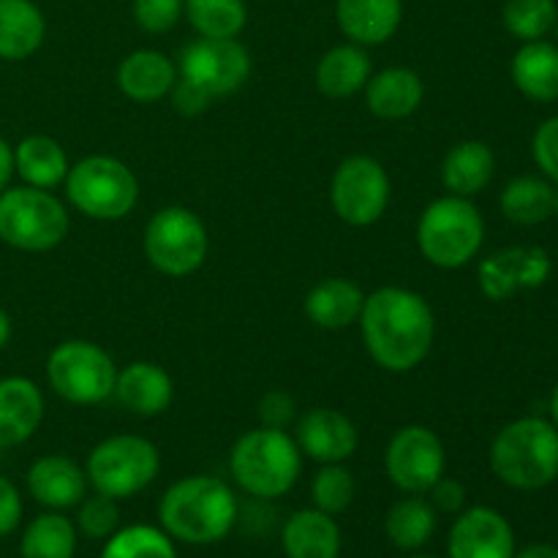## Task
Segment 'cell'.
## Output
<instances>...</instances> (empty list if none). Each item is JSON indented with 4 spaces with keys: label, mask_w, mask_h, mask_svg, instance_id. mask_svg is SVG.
<instances>
[{
    "label": "cell",
    "mask_w": 558,
    "mask_h": 558,
    "mask_svg": "<svg viewBox=\"0 0 558 558\" xmlns=\"http://www.w3.org/2000/svg\"><path fill=\"white\" fill-rule=\"evenodd\" d=\"M357 325L365 352L390 374H409L423 365L436 341L434 308L407 287H381L365 294Z\"/></svg>",
    "instance_id": "6da1fadb"
},
{
    "label": "cell",
    "mask_w": 558,
    "mask_h": 558,
    "mask_svg": "<svg viewBox=\"0 0 558 558\" xmlns=\"http://www.w3.org/2000/svg\"><path fill=\"white\" fill-rule=\"evenodd\" d=\"M240 518L234 490L210 474L183 477L163 490L158 501V523L183 545H216L232 534Z\"/></svg>",
    "instance_id": "7a4b0ae2"
},
{
    "label": "cell",
    "mask_w": 558,
    "mask_h": 558,
    "mask_svg": "<svg viewBox=\"0 0 558 558\" xmlns=\"http://www.w3.org/2000/svg\"><path fill=\"white\" fill-rule=\"evenodd\" d=\"M229 474L251 499L272 501L287 496L303 474V452L287 430H245L229 452Z\"/></svg>",
    "instance_id": "3957f363"
},
{
    "label": "cell",
    "mask_w": 558,
    "mask_h": 558,
    "mask_svg": "<svg viewBox=\"0 0 558 558\" xmlns=\"http://www.w3.org/2000/svg\"><path fill=\"white\" fill-rule=\"evenodd\" d=\"M490 469L515 490H543L558 477V428L550 420L507 423L490 445Z\"/></svg>",
    "instance_id": "277c9868"
},
{
    "label": "cell",
    "mask_w": 558,
    "mask_h": 558,
    "mask_svg": "<svg viewBox=\"0 0 558 558\" xmlns=\"http://www.w3.org/2000/svg\"><path fill=\"white\" fill-rule=\"evenodd\" d=\"M485 243V221L480 207L466 196H439L417 221V248L428 265L439 270H461Z\"/></svg>",
    "instance_id": "5b68a950"
},
{
    "label": "cell",
    "mask_w": 558,
    "mask_h": 558,
    "mask_svg": "<svg viewBox=\"0 0 558 558\" xmlns=\"http://www.w3.org/2000/svg\"><path fill=\"white\" fill-rule=\"evenodd\" d=\"M63 189L71 207L93 221H120L131 216L140 202V180L134 169L104 153L71 163Z\"/></svg>",
    "instance_id": "8992f818"
},
{
    "label": "cell",
    "mask_w": 558,
    "mask_h": 558,
    "mask_svg": "<svg viewBox=\"0 0 558 558\" xmlns=\"http://www.w3.org/2000/svg\"><path fill=\"white\" fill-rule=\"evenodd\" d=\"M69 210L52 191L14 185L0 194V240L25 254L58 248L69 234Z\"/></svg>",
    "instance_id": "52a82bcc"
},
{
    "label": "cell",
    "mask_w": 558,
    "mask_h": 558,
    "mask_svg": "<svg viewBox=\"0 0 558 558\" xmlns=\"http://www.w3.org/2000/svg\"><path fill=\"white\" fill-rule=\"evenodd\" d=\"M161 472V452L150 439L136 434H118L98 441L85 463L87 485L109 499H134L156 483Z\"/></svg>",
    "instance_id": "ba28073f"
},
{
    "label": "cell",
    "mask_w": 558,
    "mask_h": 558,
    "mask_svg": "<svg viewBox=\"0 0 558 558\" xmlns=\"http://www.w3.org/2000/svg\"><path fill=\"white\" fill-rule=\"evenodd\" d=\"M147 262L167 278H185L199 270L210 251L205 221L191 207L169 205L153 213L142 238Z\"/></svg>",
    "instance_id": "9c48e42d"
},
{
    "label": "cell",
    "mask_w": 558,
    "mask_h": 558,
    "mask_svg": "<svg viewBox=\"0 0 558 558\" xmlns=\"http://www.w3.org/2000/svg\"><path fill=\"white\" fill-rule=\"evenodd\" d=\"M118 365L98 343L71 338L47 357V381L54 396L74 407H96L112 398Z\"/></svg>",
    "instance_id": "30bf717a"
},
{
    "label": "cell",
    "mask_w": 558,
    "mask_h": 558,
    "mask_svg": "<svg viewBox=\"0 0 558 558\" xmlns=\"http://www.w3.org/2000/svg\"><path fill=\"white\" fill-rule=\"evenodd\" d=\"M390 174L374 156H349L330 180L332 213L349 227H374L390 207Z\"/></svg>",
    "instance_id": "8fae6325"
},
{
    "label": "cell",
    "mask_w": 558,
    "mask_h": 558,
    "mask_svg": "<svg viewBox=\"0 0 558 558\" xmlns=\"http://www.w3.org/2000/svg\"><path fill=\"white\" fill-rule=\"evenodd\" d=\"M385 472L403 494L425 496L447 472L445 441L428 425H403L387 441Z\"/></svg>",
    "instance_id": "7c38bea8"
},
{
    "label": "cell",
    "mask_w": 558,
    "mask_h": 558,
    "mask_svg": "<svg viewBox=\"0 0 558 558\" xmlns=\"http://www.w3.org/2000/svg\"><path fill=\"white\" fill-rule=\"evenodd\" d=\"M254 60L238 38H196L180 52L178 76L194 82L213 98L238 93L251 80Z\"/></svg>",
    "instance_id": "4fadbf2b"
},
{
    "label": "cell",
    "mask_w": 558,
    "mask_h": 558,
    "mask_svg": "<svg viewBox=\"0 0 558 558\" xmlns=\"http://www.w3.org/2000/svg\"><path fill=\"white\" fill-rule=\"evenodd\" d=\"M554 262L539 245H512L480 259L477 287L490 303L512 300L523 289H539L550 278Z\"/></svg>",
    "instance_id": "5bb4252c"
},
{
    "label": "cell",
    "mask_w": 558,
    "mask_h": 558,
    "mask_svg": "<svg viewBox=\"0 0 558 558\" xmlns=\"http://www.w3.org/2000/svg\"><path fill=\"white\" fill-rule=\"evenodd\" d=\"M447 558H515V532L494 507H469L452 523Z\"/></svg>",
    "instance_id": "9a60e30c"
},
{
    "label": "cell",
    "mask_w": 558,
    "mask_h": 558,
    "mask_svg": "<svg viewBox=\"0 0 558 558\" xmlns=\"http://www.w3.org/2000/svg\"><path fill=\"white\" fill-rule=\"evenodd\" d=\"M294 441L305 458L322 466V463H347L357 452L360 434L357 425L338 409L314 407L294 420Z\"/></svg>",
    "instance_id": "2e32d148"
},
{
    "label": "cell",
    "mask_w": 558,
    "mask_h": 558,
    "mask_svg": "<svg viewBox=\"0 0 558 558\" xmlns=\"http://www.w3.org/2000/svg\"><path fill=\"white\" fill-rule=\"evenodd\" d=\"M27 494L54 512L74 510L87 494V474L74 458L41 456L27 469Z\"/></svg>",
    "instance_id": "e0dca14e"
},
{
    "label": "cell",
    "mask_w": 558,
    "mask_h": 558,
    "mask_svg": "<svg viewBox=\"0 0 558 558\" xmlns=\"http://www.w3.org/2000/svg\"><path fill=\"white\" fill-rule=\"evenodd\" d=\"M44 392L27 376L0 379V450L25 445L44 423Z\"/></svg>",
    "instance_id": "ac0fdd59"
},
{
    "label": "cell",
    "mask_w": 558,
    "mask_h": 558,
    "mask_svg": "<svg viewBox=\"0 0 558 558\" xmlns=\"http://www.w3.org/2000/svg\"><path fill=\"white\" fill-rule=\"evenodd\" d=\"M112 396L136 417H158L172 407L174 379L163 365L136 360L118 371Z\"/></svg>",
    "instance_id": "d6986e66"
},
{
    "label": "cell",
    "mask_w": 558,
    "mask_h": 558,
    "mask_svg": "<svg viewBox=\"0 0 558 558\" xmlns=\"http://www.w3.org/2000/svg\"><path fill=\"white\" fill-rule=\"evenodd\" d=\"M336 22L352 44L379 47L401 27L403 0H336Z\"/></svg>",
    "instance_id": "ffe728a7"
},
{
    "label": "cell",
    "mask_w": 558,
    "mask_h": 558,
    "mask_svg": "<svg viewBox=\"0 0 558 558\" xmlns=\"http://www.w3.org/2000/svg\"><path fill=\"white\" fill-rule=\"evenodd\" d=\"M114 82L118 90L134 104H156L172 93L178 65L158 49H136L120 60Z\"/></svg>",
    "instance_id": "44dd1931"
},
{
    "label": "cell",
    "mask_w": 558,
    "mask_h": 558,
    "mask_svg": "<svg viewBox=\"0 0 558 558\" xmlns=\"http://www.w3.org/2000/svg\"><path fill=\"white\" fill-rule=\"evenodd\" d=\"M363 90L371 114H376L379 120L412 118L425 101L423 76L407 65H390L379 74H371Z\"/></svg>",
    "instance_id": "7402d4cb"
},
{
    "label": "cell",
    "mask_w": 558,
    "mask_h": 558,
    "mask_svg": "<svg viewBox=\"0 0 558 558\" xmlns=\"http://www.w3.org/2000/svg\"><path fill=\"white\" fill-rule=\"evenodd\" d=\"M287 558H341L343 537L336 515L308 507L287 518L281 529Z\"/></svg>",
    "instance_id": "603a6c76"
},
{
    "label": "cell",
    "mask_w": 558,
    "mask_h": 558,
    "mask_svg": "<svg viewBox=\"0 0 558 558\" xmlns=\"http://www.w3.org/2000/svg\"><path fill=\"white\" fill-rule=\"evenodd\" d=\"M496 174V153L488 142L463 140L445 153L441 161V185L447 194L474 199L490 185Z\"/></svg>",
    "instance_id": "cb8c5ba5"
},
{
    "label": "cell",
    "mask_w": 558,
    "mask_h": 558,
    "mask_svg": "<svg viewBox=\"0 0 558 558\" xmlns=\"http://www.w3.org/2000/svg\"><path fill=\"white\" fill-rule=\"evenodd\" d=\"M365 292L349 278H325L305 294V316L319 330H347L363 314Z\"/></svg>",
    "instance_id": "d4e9b609"
},
{
    "label": "cell",
    "mask_w": 558,
    "mask_h": 558,
    "mask_svg": "<svg viewBox=\"0 0 558 558\" xmlns=\"http://www.w3.org/2000/svg\"><path fill=\"white\" fill-rule=\"evenodd\" d=\"M374 65H371L368 52L360 44H338V47L327 49L322 60L316 63L314 80L316 90L327 98H352L368 85Z\"/></svg>",
    "instance_id": "484cf974"
},
{
    "label": "cell",
    "mask_w": 558,
    "mask_h": 558,
    "mask_svg": "<svg viewBox=\"0 0 558 558\" xmlns=\"http://www.w3.org/2000/svg\"><path fill=\"white\" fill-rule=\"evenodd\" d=\"M512 85L529 101H558V47L550 41H526L510 63Z\"/></svg>",
    "instance_id": "4316f807"
},
{
    "label": "cell",
    "mask_w": 558,
    "mask_h": 558,
    "mask_svg": "<svg viewBox=\"0 0 558 558\" xmlns=\"http://www.w3.org/2000/svg\"><path fill=\"white\" fill-rule=\"evenodd\" d=\"M47 38V20L33 0H0V60H27Z\"/></svg>",
    "instance_id": "83f0119b"
},
{
    "label": "cell",
    "mask_w": 558,
    "mask_h": 558,
    "mask_svg": "<svg viewBox=\"0 0 558 558\" xmlns=\"http://www.w3.org/2000/svg\"><path fill=\"white\" fill-rule=\"evenodd\" d=\"M69 156L63 145L47 134H31L14 147V169L25 185L52 191L69 174Z\"/></svg>",
    "instance_id": "f1b7e54d"
},
{
    "label": "cell",
    "mask_w": 558,
    "mask_h": 558,
    "mask_svg": "<svg viewBox=\"0 0 558 558\" xmlns=\"http://www.w3.org/2000/svg\"><path fill=\"white\" fill-rule=\"evenodd\" d=\"M436 523H439V512L434 510V505L423 496L407 494L385 515V534L398 550L414 554L430 543Z\"/></svg>",
    "instance_id": "f546056e"
},
{
    "label": "cell",
    "mask_w": 558,
    "mask_h": 558,
    "mask_svg": "<svg viewBox=\"0 0 558 558\" xmlns=\"http://www.w3.org/2000/svg\"><path fill=\"white\" fill-rule=\"evenodd\" d=\"M554 189L550 180L537 174H521L505 185L499 196L501 216L518 227H537L554 216Z\"/></svg>",
    "instance_id": "4dcf8cb0"
},
{
    "label": "cell",
    "mask_w": 558,
    "mask_h": 558,
    "mask_svg": "<svg viewBox=\"0 0 558 558\" xmlns=\"http://www.w3.org/2000/svg\"><path fill=\"white\" fill-rule=\"evenodd\" d=\"M76 543H80V532L74 521L63 512L49 510L27 523L22 532L20 554L22 558H74Z\"/></svg>",
    "instance_id": "1f68e13d"
},
{
    "label": "cell",
    "mask_w": 558,
    "mask_h": 558,
    "mask_svg": "<svg viewBox=\"0 0 558 558\" xmlns=\"http://www.w3.org/2000/svg\"><path fill=\"white\" fill-rule=\"evenodd\" d=\"M183 16L199 38H238L248 22L245 0H185Z\"/></svg>",
    "instance_id": "d6a6232c"
},
{
    "label": "cell",
    "mask_w": 558,
    "mask_h": 558,
    "mask_svg": "<svg viewBox=\"0 0 558 558\" xmlns=\"http://www.w3.org/2000/svg\"><path fill=\"white\" fill-rule=\"evenodd\" d=\"M101 558H178V548L161 526L131 523L104 539Z\"/></svg>",
    "instance_id": "836d02e7"
},
{
    "label": "cell",
    "mask_w": 558,
    "mask_h": 558,
    "mask_svg": "<svg viewBox=\"0 0 558 558\" xmlns=\"http://www.w3.org/2000/svg\"><path fill=\"white\" fill-rule=\"evenodd\" d=\"M501 22L507 33L526 41H539L548 36L558 22L556 0H507L501 9Z\"/></svg>",
    "instance_id": "e575fe53"
},
{
    "label": "cell",
    "mask_w": 558,
    "mask_h": 558,
    "mask_svg": "<svg viewBox=\"0 0 558 558\" xmlns=\"http://www.w3.org/2000/svg\"><path fill=\"white\" fill-rule=\"evenodd\" d=\"M357 496V480L343 463H322L311 480V501L327 515H341Z\"/></svg>",
    "instance_id": "d590c367"
},
{
    "label": "cell",
    "mask_w": 558,
    "mask_h": 558,
    "mask_svg": "<svg viewBox=\"0 0 558 558\" xmlns=\"http://www.w3.org/2000/svg\"><path fill=\"white\" fill-rule=\"evenodd\" d=\"M76 532L87 539H109L120 529V507L118 499L93 494L76 505Z\"/></svg>",
    "instance_id": "8d00e7d4"
},
{
    "label": "cell",
    "mask_w": 558,
    "mask_h": 558,
    "mask_svg": "<svg viewBox=\"0 0 558 558\" xmlns=\"http://www.w3.org/2000/svg\"><path fill=\"white\" fill-rule=\"evenodd\" d=\"M183 5L185 0H134L131 14L142 31L161 36L178 25L180 16H183Z\"/></svg>",
    "instance_id": "74e56055"
},
{
    "label": "cell",
    "mask_w": 558,
    "mask_h": 558,
    "mask_svg": "<svg viewBox=\"0 0 558 558\" xmlns=\"http://www.w3.org/2000/svg\"><path fill=\"white\" fill-rule=\"evenodd\" d=\"M532 156L539 172L558 185V114L539 123V129L532 136Z\"/></svg>",
    "instance_id": "f35d334b"
},
{
    "label": "cell",
    "mask_w": 558,
    "mask_h": 558,
    "mask_svg": "<svg viewBox=\"0 0 558 558\" xmlns=\"http://www.w3.org/2000/svg\"><path fill=\"white\" fill-rule=\"evenodd\" d=\"M298 420V403L287 390H270L259 401V423L265 428L287 430Z\"/></svg>",
    "instance_id": "ab89813d"
},
{
    "label": "cell",
    "mask_w": 558,
    "mask_h": 558,
    "mask_svg": "<svg viewBox=\"0 0 558 558\" xmlns=\"http://www.w3.org/2000/svg\"><path fill=\"white\" fill-rule=\"evenodd\" d=\"M169 98H172V107L178 109L180 114H185V118H196V114L207 112L213 104L210 93H205L202 87H196L194 82L183 80V76H178Z\"/></svg>",
    "instance_id": "60d3db41"
},
{
    "label": "cell",
    "mask_w": 558,
    "mask_h": 558,
    "mask_svg": "<svg viewBox=\"0 0 558 558\" xmlns=\"http://www.w3.org/2000/svg\"><path fill=\"white\" fill-rule=\"evenodd\" d=\"M430 505L436 512H445V515H458V512L466 507V488H463L461 480L456 477H439L434 488L428 490Z\"/></svg>",
    "instance_id": "b9f144b4"
},
{
    "label": "cell",
    "mask_w": 558,
    "mask_h": 558,
    "mask_svg": "<svg viewBox=\"0 0 558 558\" xmlns=\"http://www.w3.org/2000/svg\"><path fill=\"white\" fill-rule=\"evenodd\" d=\"M22 521V496L20 488L9 477L0 474V537H9Z\"/></svg>",
    "instance_id": "7bdbcfd3"
},
{
    "label": "cell",
    "mask_w": 558,
    "mask_h": 558,
    "mask_svg": "<svg viewBox=\"0 0 558 558\" xmlns=\"http://www.w3.org/2000/svg\"><path fill=\"white\" fill-rule=\"evenodd\" d=\"M16 174L14 169V147L9 145V142L0 136V194H3L5 189H9L11 178Z\"/></svg>",
    "instance_id": "ee69618b"
},
{
    "label": "cell",
    "mask_w": 558,
    "mask_h": 558,
    "mask_svg": "<svg viewBox=\"0 0 558 558\" xmlns=\"http://www.w3.org/2000/svg\"><path fill=\"white\" fill-rule=\"evenodd\" d=\"M515 558H558V548H554V545L537 543V545H529V548L523 550H515Z\"/></svg>",
    "instance_id": "f6af8a7d"
},
{
    "label": "cell",
    "mask_w": 558,
    "mask_h": 558,
    "mask_svg": "<svg viewBox=\"0 0 558 558\" xmlns=\"http://www.w3.org/2000/svg\"><path fill=\"white\" fill-rule=\"evenodd\" d=\"M11 341V316L0 308V349L9 347Z\"/></svg>",
    "instance_id": "bcb514c9"
},
{
    "label": "cell",
    "mask_w": 558,
    "mask_h": 558,
    "mask_svg": "<svg viewBox=\"0 0 558 558\" xmlns=\"http://www.w3.org/2000/svg\"><path fill=\"white\" fill-rule=\"evenodd\" d=\"M550 423L558 428V385L554 387V392H550Z\"/></svg>",
    "instance_id": "7dc6e473"
},
{
    "label": "cell",
    "mask_w": 558,
    "mask_h": 558,
    "mask_svg": "<svg viewBox=\"0 0 558 558\" xmlns=\"http://www.w3.org/2000/svg\"><path fill=\"white\" fill-rule=\"evenodd\" d=\"M554 216L558 218V185L554 189Z\"/></svg>",
    "instance_id": "c3c4849f"
},
{
    "label": "cell",
    "mask_w": 558,
    "mask_h": 558,
    "mask_svg": "<svg viewBox=\"0 0 558 558\" xmlns=\"http://www.w3.org/2000/svg\"><path fill=\"white\" fill-rule=\"evenodd\" d=\"M407 558H436V556H423V554H417V556H407Z\"/></svg>",
    "instance_id": "681fc988"
},
{
    "label": "cell",
    "mask_w": 558,
    "mask_h": 558,
    "mask_svg": "<svg viewBox=\"0 0 558 558\" xmlns=\"http://www.w3.org/2000/svg\"><path fill=\"white\" fill-rule=\"evenodd\" d=\"M556 31H558V22H556Z\"/></svg>",
    "instance_id": "f907efd6"
}]
</instances>
